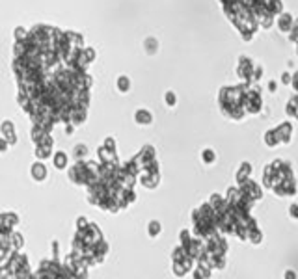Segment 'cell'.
<instances>
[{"label": "cell", "instance_id": "1", "mask_svg": "<svg viewBox=\"0 0 298 279\" xmlns=\"http://www.w3.org/2000/svg\"><path fill=\"white\" fill-rule=\"evenodd\" d=\"M80 56V39L71 32L36 26L19 39L13 50L19 102L38 125L78 123L84 117L90 77Z\"/></svg>", "mask_w": 298, "mask_h": 279}]
</instances>
